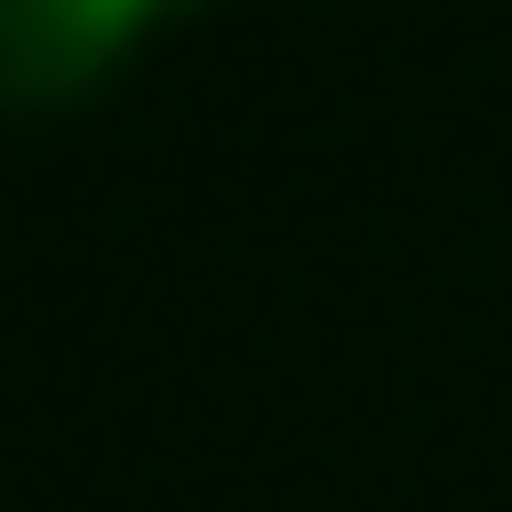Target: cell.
Listing matches in <instances>:
<instances>
[{
    "label": "cell",
    "instance_id": "obj_1",
    "mask_svg": "<svg viewBox=\"0 0 512 512\" xmlns=\"http://www.w3.org/2000/svg\"><path fill=\"white\" fill-rule=\"evenodd\" d=\"M153 22H164V0H0V99L44 109L99 88Z\"/></svg>",
    "mask_w": 512,
    "mask_h": 512
}]
</instances>
